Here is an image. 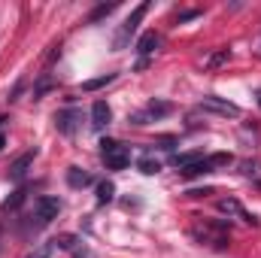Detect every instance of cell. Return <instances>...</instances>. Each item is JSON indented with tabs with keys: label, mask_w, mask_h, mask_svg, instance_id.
<instances>
[{
	"label": "cell",
	"mask_w": 261,
	"mask_h": 258,
	"mask_svg": "<svg viewBox=\"0 0 261 258\" xmlns=\"http://www.w3.org/2000/svg\"><path fill=\"white\" fill-rule=\"evenodd\" d=\"M52 249H55L52 243H49V246H40V249H37V252H34L31 258H49V255H52Z\"/></svg>",
	"instance_id": "23"
},
{
	"label": "cell",
	"mask_w": 261,
	"mask_h": 258,
	"mask_svg": "<svg viewBox=\"0 0 261 258\" xmlns=\"http://www.w3.org/2000/svg\"><path fill=\"white\" fill-rule=\"evenodd\" d=\"M0 249H3V243H0Z\"/></svg>",
	"instance_id": "27"
},
{
	"label": "cell",
	"mask_w": 261,
	"mask_h": 258,
	"mask_svg": "<svg viewBox=\"0 0 261 258\" xmlns=\"http://www.w3.org/2000/svg\"><path fill=\"white\" fill-rule=\"evenodd\" d=\"M219 213H225V216H237V219H243L246 225H258V219H255L252 213H246V210L240 207V200H234V197H222V200H219Z\"/></svg>",
	"instance_id": "6"
},
{
	"label": "cell",
	"mask_w": 261,
	"mask_h": 258,
	"mask_svg": "<svg viewBox=\"0 0 261 258\" xmlns=\"http://www.w3.org/2000/svg\"><path fill=\"white\" fill-rule=\"evenodd\" d=\"M34 155H37V152H24V155H21V158H18L12 167H9V179H15V183H18V179L28 173V167L34 164Z\"/></svg>",
	"instance_id": "12"
},
{
	"label": "cell",
	"mask_w": 261,
	"mask_h": 258,
	"mask_svg": "<svg viewBox=\"0 0 261 258\" xmlns=\"http://www.w3.org/2000/svg\"><path fill=\"white\" fill-rule=\"evenodd\" d=\"M100 158L110 170H125L130 164V149L119 140H103L100 143Z\"/></svg>",
	"instance_id": "2"
},
{
	"label": "cell",
	"mask_w": 261,
	"mask_h": 258,
	"mask_svg": "<svg viewBox=\"0 0 261 258\" xmlns=\"http://www.w3.org/2000/svg\"><path fill=\"white\" fill-rule=\"evenodd\" d=\"M116 197V186L113 183H100L97 186V203H110Z\"/></svg>",
	"instance_id": "17"
},
{
	"label": "cell",
	"mask_w": 261,
	"mask_h": 258,
	"mask_svg": "<svg viewBox=\"0 0 261 258\" xmlns=\"http://www.w3.org/2000/svg\"><path fill=\"white\" fill-rule=\"evenodd\" d=\"M200 110L216 113V116H225V119H237V116H240V107H237V104H231V100H225V97H216V94H206V97L200 100Z\"/></svg>",
	"instance_id": "5"
},
{
	"label": "cell",
	"mask_w": 261,
	"mask_h": 258,
	"mask_svg": "<svg viewBox=\"0 0 261 258\" xmlns=\"http://www.w3.org/2000/svg\"><path fill=\"white\" fill-rule=\"evenodd\" d=\"M79 243H82V240H79L76 234H61V237H55V240H52V246H55V249H70L76 258H85V249H79Z\"/></svg>",
	"instance_id": "10"
},
{
	"label": "cell",
	"mask_w": 261,
	"mask_h": 258,
	"mask_svg": "<svg viewBox=\"0 0 261 258\" xmlns=\"http://www.w3.org/2000/svg\"><path fill=\"white\" fill-rule=\"evenodd\" d=\"M210 161V167H228L231 164V155L228 152H219V155H213V158H206Z\"/></svg>",
	"instance_id": "20"
},
{
	"label": "cell",
	"mask_w": 261,
	"mask_h": 258,
	"mask_svg": "<svg viewBox=\"0 0 261 258\" xmlns=\"http://www.w3.org/2000/svg\"><path fill=\"white\" fill-rule=\"evenodd\" d=\"M179 173H182L186 179H192V176H200V173H213V167H210V161H206V158H200V161H195V164L182 167Z\"/></svg>",
	"instance_id": "14"
},
{
	"label": "cell",
	"mask_w": 261,
	"mask_h": 258,
	"mask_svg": "<svg viewBox=\"0 0 261 258\" xmlns=\"http://www.w3.org/2000/svg\"><path fill=\"white\" fill-rule=\"evenodd\" d=\"M140 170H143L146 176H152V173H158V170H161V164H158V161H152V158H140Z\"/></svg>",
	"instance_id": "19"
},
{
	"label": "cell",
	"mask_w": 261,
	"mask_h": 258,
	"mask_svg": "<svg viewBox=\"0 0 261 258\" xmlns=\"http://www.w3.org/2000/svg\"><path fill=\"white\" fill-rule=\"evenodd\" d=\"M203 155L200 152H186V155H173V164L182 170V167H189V164H195V161H200Z\"/></svg>",
	"instance_id": "18"
},
{
	"label": "cell",
	"mask_w": 261,
	"mask_h": 258,
	"mask_svg": "<svg viewBox=\"0 0 261 258\" xmlns=\"http://www.w3.org/2000/svg\"><path fill=\"white\" fill-rule=\"evenodd\" d=\"M149 12V3H140L134 12H130L128 18H125V24L119 28V34H116V40H113V49H125L128 46V40L134 37V31L140 28V21H143V15Z\"/></svg>",
	"instance_id": "3"
},
{
	"label": "cell",
	"mask_w": 261,
	"mask_h": 258,
	"mask_svg": "<svg viewBox=\"0 0 261 258\" xmlns=\"http://www.w3.org/2000/svg\"><path fill=\"white\" fill-rule=\"evenodd\" d=\"M255 100H258V107H261V88H258V91H255Z\"/></svg>",
	"instance_id": "25"
},
{
	"label": "cell",
	"mask_w": 261,
	"mask_h": 258,
	"mask_svg": "<svg viewBox=\"0 0 261 258\" xmlns=\"http://www.w3.org/2000/svg\"><path fill=\"white\" fill-rule=\"evenodd\" d=\"M58 213H61V200H58V197L43 194V197L34 200V219H37V228H43V225H49L52 219H58Z\"/></svg>",
	"instance_id": "4"
},
{
	"label": "cell",
	"mask_w": 261,
	"mask_h": 258,
	"mask_svg": "<svg viewBox=\"0 0 261 258\" xmlns=\"http://www.w3.org/2000/svg\"><path fill=\"white\" fill-rule=\"evenodd\" d=\"M110 119H113V113H110L107 100H94V107H91V128L103 131L107 125H110Z\"/></svg>",
	"instance_id": "8"
},
{
	"label": "cell",
	"mask_w": 261,
	"mask_h": 258,
	"mask_svg": "<svg viewBox=\"0 0 261 258\" xmlns=\"http://www.w3.org/2000/svg\"><path fill=\"white\" fill-rule=\"evenodd\" d=\"M158 43H161V40H158V34H155V31H149V34H143V37H140L137 52H140V55H152V52L158 49Z\"/></svg>",
	"instance_id": "13"
},
{
	"label": "cell",
	"mask_w": 261,
	"mask_h": 258,
	"mask_svg": "<svg viewBox=\"0 0 261 258\" xmlns=\"http://www.w3.org/2000/svg\"><path fill=\"white\" fill-rule=\"evenodd\" d=\"M173 107L170 104H164V100H152L143 113H137V116H130V122L134 125H146V119H161V116H167Z\"/></svg>",
	"instance_id": "7"
},
{
	"label": "cell",
	"mask_w": 261,
	"mask_h": 258,
	"mask_svg": "<svg viewBox=\"0 0 261 258\" xmlns=\"http://www.w3.org/2000/svg\"><path fill=\"white\" fill-rule=\"evenodd\" d=\"M94 183V176L88 173V170H82V167H70L67 170V186L70 189H85V186H91Z\"/></svg>",
	"instance_id": "11"
},
{
	"label": "cell",
	"mask_w": 261,
	"mask_h": 258,
	"mask_svg": "<svg viewBox=\"0 0 261 258\" xmlns=\"http://www.w3.org/2000/svg\"><path fill=\"white\" fill-rule=\"evenodd\" d=\"M116 9V3H107V6H97L94 12H91V21H97V18H103V15H110Z\"/></svg>",
	"instance_id": "22"
},
{
	"label": "cell",
	"mask_w": 261,
	"mask_h": 258,
	"mask_svg": "<svg viewBox=\"0 0 261 258\" xmlns=\"http://www.w3.org/2000/svg\"><path fill=\"white\" fill-rule=\"evenodd\" d=\"M116 79V73H107V76H97V79H88V82H82V91H97V88H103V85H110Z\"/></svg>",
	"instance_id": "16"
},
{
	"label": "cell",
	"mask_w": 261,
	"mask_h": 258,
	"mask_svg": "<svg viewBox=\"0 0 261 258\" xmlns=\"http://www.w3.org/2000/svg\"><path fill=\"white\" fill-rule=\"evenodd\" d=\"M76 122H82V113L79 110H64V113L55 116V128L61 131V134H73L76 131Z\"/></svg>",
	"instance_id": "9"
},
{
	"label": "cell",
	"mask_w": 261,
	"mask_h": 258,
	"mask_svg": "<svg viewBox=\"0 0 261 258\" xmlns=\"http://www.w3.org/2000/svg\"><path fill=\"white\" fill-rule=\"evenodd\" d=\"M192 240H197L200 246H213V249H225L231 240V231L225 222H195L189 228Z\"/></svg>",
	"instance_id": "1"
},
{
	"label": "cell",
	"mask_w": 261,
	"mask_h": 258,
	"mask_svg": "<svg viewBox=\"0 0 261 258\" xmlns=\"http://www.w3.org/2000/svg\"><path fill=\"white\" fill-rule=\"evenodd\" d=\"M24 194H28L24 189H15V192L3 200V213H12V210H18V207H21V200H24Z\"/></svg>",
	"instance_id": "15"
},
{
	"label": "cell",
	"mask_w": 261,
	"mask_h": 258,
	"mask_svg": "<svg viewBox=\"0 0 261 258\" xmlns=\"http://www.w3.org/2000/svg\"><path fill=\"white\" fill-rule=\"evenodd\" d=\"M197 15H200L197 9H189V12H182V15H179V21H189V18H197Z\"/></svg>",
	"instance_id": "24"
},
{
	"label": "cell",
	"mask_w": 261,
	"mask_h": 258,
	"mask_svg": "<svg viewBox=\"0 0 261 258\" xmlns=\"http://www.w3.org/2000/svg\"><path fill=\"white\" fill-rule=\"evenodd\" d=\"M228 58H231V52H228V49H222V52H216V55H210V58H206V67L225 64V61H228Z\"/></svg>",
	"instance_id": "21"
},
{
	"label": "cell",
	"mask_w": 261,
	"mask_h": 258,
	"mask_svg": "<svg viewBox=\"0 0 261 258\" xmlns=\"http://www.w3.org/2000/svg\"><path fill=\"white\" fill-rule=\"evenodd\" d=\"M3 143H6V137H3V134H0V149H3Z\"/></svg>",
	"instance_id": "26"
}]
</instances>
